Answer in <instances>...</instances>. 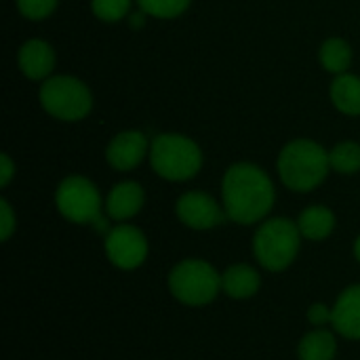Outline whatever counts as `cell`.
I'll use <instances>...</instances> for the list:
<instances>
[{"label": "cell", "mask_w": 360, "mask_h": 360, "mask_svg": "<svg viewBox=\"0 0 360 360\" xmlns=\"http://www.w3.org/2000/svg\"><path fill=\"white\" fill-rule=\"evenodd\" d=\"M19 70L30 80H46L55 68V51L44 40H27L17 55Z\"/></svg>", "instance_id": "14"}, {"label": "cell", "mask_w": 360, "mask_h": 360, "mask_svg": "<svg viewBox=\"0 0 360 360\" xmlns=\"http://www.w3.org/2000/svg\"><path fill=\"white\" fill-rule=\"evenodd\" d=\"M331 101L346 116H360V78L354 74H340L331 82Z\"/></svg>", "instance_id": "17"}, {"label": "cell", "mask_w": 360, "mask_h": 360, "mask_svg": "<svg viewBox=\"0 0 360 360\" xmlns=\"http://www.w3.org/2000/svg\"><path fill=\"white\" fill-rule=\"evenodd\" d=\"M55 205L63 219L78 226H93L105 213V200H101L97 186L82 175L61 179L55 192Z\"/></svg>", "instance_id": "7"}, {"label": "cell", "mask_w": 360, "mask_h": 360, "mask_svg": "<svg viewBox=\"0 0 360 360\" xmlns=\"http://www.w3.org/2000/svg\"><path fill=\"white\" fill-rule=\"evenodd\" d=\"M319 59L323 68L331 74H346L352 63V49L344 38H329L323 42Z\"/></svg>", "instance_id": "18"}, {"label": "cell", "mask_w": 360, "mask_h": 360, "mask_svg": "<svg viewBox=\"0 0 360 360\" xmlns=\"http://www.w3.org/2000/svg\"><path fill=\"white\" fill-rule=\"evenodd\" d=\"M329 152L310 139H295L278 154L281 181L293 192H312L329 175Z\"/></svg>", "instance_id": "2"}, {"label": "cell", "mask_w": 360, "mask_h": 360, "mask_svg": "<svg viewBox=\"0 0 360 360\" xmlns=\"http://www.w3.org/2000/svg\"><path fill=\"white\" fill-rule=\"evenodd\" d=\"M338 333L333 329H312L297 342V360H335Z\"/></svg>", "instance_id": "16"}, {"label": "cell", "mask_w": 360, "mask_h": 360, "mask_svg": "<svg viewBox=\"0 0 360 360\" xmlns=\"http://www.w3.org/2000/svg\"><path fill=\"white\" fill-rule=\"evenodd\" d=\"M175 213H177V219L186 228L198 230V232L213 230V228H219L221 224L230 221L224 205H219L211 194L200 192V190H192V192L181 194L177 198Z\"/></svg>", "instance_id": "9"}, {"label": "cell", "mask_w": 360, "mask_h": 360, "mask_svg": "<svg viewBox=\"0 0 360 360\" xmlns=\"http://www.w3.org/2000/svg\"><path fill=\"white\" fill-rule=\"evenodd\" d=\"M335 226H338L335 213L325 205L306 207L297 217V228H300L302 236L306 240H312V243L327 240L333 234Z\"/></svg>", "instance_id": "15"}, {"label": "cell", "mask_w": 360, "mask_h": 360, "mask_svg": "<svg viewBox=\"0 0 360 360\" xmlns=\"http://www.w3.org/2000/svg\"><path fill=\"white\" fill-rule=\"evenodd\" d=\"M150 141L139 131H122L118 133L105 150V160L114 171H133L141 165L146 156H150Z\"/></svg>", "instance_id": "10"}, {"label": "cell", "mask_w": 360, "mask_h": 360, "mask_svg": "<svg viewBox=\"0 0 360 360\" xmlns=\"http://www.w3.org/2000/svg\"><path fill=\"white\" fill-rule=\"evenodd\" d=\"M103 251L114 268L131 272L146 264L150 255V243L137 226L129 221L114 224V228L103 236Z\"/></svg>", "instance_id": "8"}, {"label": "cell", "mask_w": 360, "mask_h": 360, "mask_svg": "<svg viewBox=\"0 0 360 360\" xmlns=\"http://www.w3.org/2000/svg\"><path fill=\"white\" fill-rule=\"evenodd\" d=\"M15 175V165L8 154H0V188H6Z\"/></svg>", "instance_id": "25"}, {"label": "cell", "mask_w": 360, "mask_h": 360, "mask_svg": "<svg viewBox=\"0 0 360 360\" xmlns=\"http://www.w3.org/2000/svg\"><path fill=\"white\" fill-rule=\"evenodd\" d=\"M40 103L53 118L76 122L89 116L93 95L89 86L74 76H49L40 84Z\"/></svg>", "instance_id": "6"}, {"label": "cell", "mask_w": 360, "mask_h": 360, "mask_svg": "<svg viewBox=\"0 0 360 360\" xmlns=\"http://www.w3.org/2000/svg\"><path fill=\"white\" fill-rule=\"evenodd\" d=\"M262 289V274L249 264H232L221 272V293L236 302L255 297Z\"/></svg>", "instance_id": "13"}, {"label": "cell", "mask_w": 360, "mask_h": 360, "mask_svg": "<svg viewBox=\"0 0 360 360\" xmlns=\"http://www.w3.org/2000/svg\"><path fill=\"white\" fill-rule=\"evenodd\" d=\"M306 319L310 323V327L314 329H331V323H333V306H327V304H312L306 312Z\"/></svg>", "instance_id": "23"}, {"label": "cell", "mask_w": 360, "mask_h": 360, "mask_svg": "<svg viewBox=\"0 0 360 360\" xmlns=\"http://www.w3.org/2000/svg\"><path fill=\"white\" fill-rule=\"evenodd\" d=\"M331 329L344 340L360 342V283L346 287L338 295Z\"/></svg>", "instance_id": "12"}, {"label": "cell", "mask_w": 360, "mask_h": 360, "mask_svg": "<svg viewBox=\"0 0 360 360\" xmlns=\"http://www.w3.org/2000/svg\"><path fill=\"white\" fill-rule=\"evenodd\" d=\"M150 162L158 177L167 181H188L202 167V152L196 141L179 133H162L152 139Z\"/></svg>", "instance_id": "5"}, {"label": "cell", "mask_w": 360, "mask_h": 360, "mask_svg": "<svg viewBox=\"0 0 360 360\" xmlns=\"http://www.w3.org/2000/svg\"><path fill=\"white\" fill-rule=\"evenodd\" d=\"M276 200L270 175L251 162L232 165L221 181V205L230 221L253 226L268 219Z\"/></svg>", "instance_id": "1"}, {"label": "cell", "mask_w": 360, "mask_h": 360, "mask_svg": "<svg viewBox=\"0 0 360 360\" xmlns=\"http://www.w3.org/2000/svg\"><path fill=\"white\" fill-rule=\"evenodd\" d=\"M17 230V215L6 198H0V240L6 243Z\"/></svg>", "instance_id": "24"}, {"label": "cell", "mask_w": 360, "mask_h": 360, "mask_svg": "<svg viewBox=\"0 0 360 360\" xmlns=\"http://www.w3.org/2000/svg\"><path fill=\"white\" fill-rule=\"evenodd\" d=\"M167 287L179 304L202 308L213 304L221 293V274L211 262L188 257L171 268L167 276Z\"/></svg>", "instance_id": "4"}, {"label": "cell", "mask_w": 360, "mask_h": 360, "mask_svg": "<svg viewBox=\"0 0 360 360\" xmlns=\"http://www.w3.org/2000/svg\"><path fill=\"white\" fill-rule=\"evenodd\" d=\"M302 232L297 221L287 217L264 219L251 240L255 262L268 272H285L293 266L302 249Z\"/></svg>", "instance_id": "3"}, {"label": "cell", "mask_w": 360, "mask_h": 360, "mask_svg": "<svg viewBox=\"0 0 360 360\" xmlns=\"http://www.w3.org/2000/svg\"><path fill=\"white\" fill-rule=\"evenodd\" d=\"M146 15H148V13H143L141 8H139V13H131V15H129L131 27H137V30L143 27V25H146Z\"/></svg>", "instance_id": "26"}, {"label": "cell", "mask_w": 360, "mask_h": 360, "mask_svg": "<svg viewBox=\"0 0 360 360\" xmlns=\"http://www.w3.org/2000/svg\"><path fill=\"white\" fill-rule=\"evenodd\" d=\"M91 8L97 19L116 23L131 15V0H91Z\"/></svg>", "instance_id": "21"}, {"label": "cell", "mask_w": 360, "mask_h": 360, "mask_svg": "<svg viewBox=\"0 0 360 360\" xmlns=\"http://www.w3.org/2000/svg\"><path fill=\"white\" fill-rule=\"evenodd\" d=\"M137 4L150 17L173 19V17H179L190 6V0H137Z\"/></svg>", "instance_id": "20"}, {"label": "cell", "mask_w": 360, "mask_h": 360, "mask_svg": "<svg viewBox=\"0 0 360 360\" xmlns=\"http://www.w3.org/2000/svg\"><path fill=\"white\" fill-rule=\"evenodd\" d=\"M331 171L342 175H354L360 171V143L356 141H342L329 152Z\"/></svg>", "instance_id": "19"}, {"label": "cell", "mask_w": 360, "mask_h": 360, "mask_svg": "<svg viewBox=\"0 0 360 360\" xmlns=\"http://www.w3.org/2000/svg\"><path fill=\"white\" fill-rule=\"evenodd\" d=\"M352 253H354V259L360 264V236L354 240V247H352Z\"/></svg>", "instance_id": "27"}, {"label": "cell", "mask_w": 360, "mask_h": 360, "mask_svg": "<svg viewBox=\"0 0 360 360\" xmlns=\"http://www.w3.org/2000/svg\"><path fill=\"white\" fill-rule=\"evenodd\" d=\"M57 2L59 0H17V8L25 19L42 21L57 8Z\"/></svg>", "instance_id": "22"}, {"label": "cell", "mask_w": 360, "mask_h": 360, "mask_svg": "<svg viewBox=\"0 0 360 360\" xmlns=\"http://www.w3.org/2000/svg\"><path fill=\"white\" fill-rule=\"evenodd\" d=\"M143 205H146L143 188L137 181H120L108 192L103 209L114 224H127L129 219L139 215Z\"/></svg>", "instance_id": "11"}]
</instances>
